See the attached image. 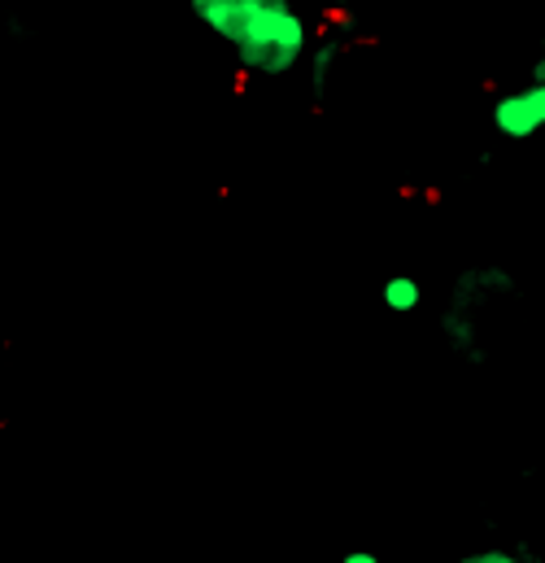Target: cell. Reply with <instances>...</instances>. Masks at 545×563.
I'll list each match as a JSON object with an SVG mask.
<instances>
[{
    "label": "cell",
    "instance_id": "277c9868",
    "mask_svg": "<svg viewBox=\"0 0 545 563\" xmlns=\"http://www.w3.org/2000/svg\"><path fill=\"white\" fill-rule=\"evenodd\" d=\"M380 301H385V310H393V314H414L419 306H423V284L414 280V276H389L385 288H380Z\"/></svg>",
    "mask_w": 545,
    "mask_h": 563
},
{
    "label": "cell",
    "instance_id": "6da1fadb",
    "mask_svg": "<svg viewBox=\"0 0 545 563\" xmlns=\"http://www.w3.org/2000/svg\"><path fill=\"white\" fill-rule=\"evenodd\" d=\"M188 13L263 79H288L314 48V31L292 0H192Z\"/></svg>",
    "mask_w": 545,
    "mask_h": 563
},
{
    "label": "cell",
    "instance_id": "8992f818",
    "mask_svg": "<svg viewBox=\"0 0 545 563\" xmlns=\"http://www.w3.org/2000/svg\"><path fill=\"white\" fill-rule=\"evenodd\" d=\"M449 563H537L529 551H515V547H485V551H467Z\"/></svg>",
    "mask_w": 545,
    "mask_h": 563
},
{
    "label": "cell",
    "instance_id": "7a4b0ae2",
    "mask_svg": "<svg viewBox=\"0 0 545 563\" xmlns=\"http://www.w3.org/2000/svg\"><path fill=\"white\" fill-rule=\"evenodd\" d=\"M515 297V276L498 263H485V267H467L458 280H454V292L441 310V336L454 354H467V358H480V345H476V319L485 310H493L498 301Z\"/></svg>",
    "mask_w": 545,
    "mask_h": 563
},
{
    "label": "cell",
    "instance_id": "3957f363",
    "mask_svg": "<svg viewBox=\"0 0 545 563\" xmlns=\"http://www.w3.org/2000/svg\"><path fill=\"white\" fill-rule=\"evenodd\" d=\"M489 123L502 141H533L545 132V84H520L489 106Z\"/></svg>",
    "mask_w": 545,
    "mask_h": 563
},
{
    "label": "cell",
    "instance_id": "5b68a950",
    "mask_svg": "<svg viewBox=\"0 0 545 563\" xmlns=\"http://www.w3.org/2000/svg\"><path fill=\"white\" fill-rule=\"evenodd\" d=\"M345 57V44L341 40H319L314 48H310V88H314V101H319V92L332 84V70H336V62Z\"/></svg>",
    "mask_w": 545,
    "mask_h": 563
},
{
    "label": "cell",
    "instance_id": "52a82bcc",
    "mask_svg": "<svg viewBox=\"0 0 545 563\" xmlns=\"http://www.w3.org/2000/svg\"><path fill=\"white\" fill-rule=\"evenodd\" d=\"M341 563H385V560H380L376 551H345V555H341Z\"/></svg>",
    "mask_w": 545,
    "mask_h": 563
}]
</instances>
